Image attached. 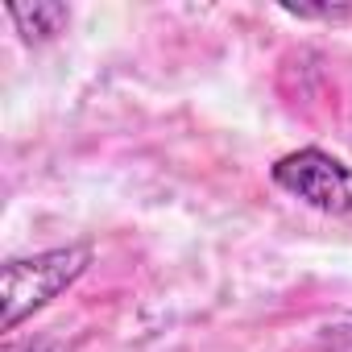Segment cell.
<instances>
[{
  "mask_svg": "<svg viewBox=\"0 0 352 352\" xmlns=\"http://www.w3.org/2000/svg\"><path fill=\"white\" fill-rule=\"evenodd\" d=\"M5 352H58V348L46 344V340H9Z\"/></svg>",
  "mask_w": 352,
  "mask_h": 352,
  "instance_id": "8992f818",
  "label": "cell"
},
{
  "mask_svg": "<svg viewBox=\"0 0 352 352\" xmlns=\"http://www.w3.org/2000/svg\"><path fill=\"white\" fill-rule=\"evenodd\" d=\"M270 179L274 187H282L286 195L323 216H352V166L319 145L278 157L270 166Z\"/></svg>",
  "mask_w": 352,
  "mask_h": 352,
  "instance_id": "7a4b0ae2",
  "label": "cell"
},
{
  "mask_svg": "<svg viewBox=\"0 0 352 352\" xmlns=\"http://www.w3.org/2000/svg\"><path fill=\"white\" fill-rule=\"evenodd\" d=\"M282 13H290V17H302V21H344V17H352V9L348 5H340V9H331V5H323V9H311V5H282Z\"/></svg>",
  "mask_w": 352,
  "mask_h": 352,
  "instance_id": "5b68a950",
  "label": "cell"
},
{
  "mask_svg": "<svg viewBox=\"0 0 352 352\" xmlns=\"http://www.w3.org/2000/svg\"><path fill=\"white\" fill-rule=\"evenodd\" d=\"M17 34L25 42H50L54 34H63V25L71 21L67 5H54V0H34V5H13L9 9Z\"/></svg>",
  "mask_w": 352,
  "mask_h": 352,
  "instance_id": "3957f363",
  "label": "cell"
},
{
  "mask_svg": "<svg viewBox=\"0 0 352 352\" xmlns=\"http://www.w3.org/2000/svg\"><path fill=\"white\" fill-rule=\"evenodd\" d=\"M91 257H96L91 245H63V249L5 261V274H0V327L17 331L30 315L50 307L63 290H71L87 274Z\"/></svg>",
  "mask_w": 352,
  "mask_h": 352,
  "instance_id": "6da1fadb",
  "label": "cell"
},
{
  "mask_svg": "<svg viewBox=\"0 0 352 352\" xmlns=\"http://www.w3.org/2000/svg\"><path fill=\"white\" fill-rule=\"evenodd\" d=\"M319 348H323V352H352V319L323 327V331H319Z\"/></svg>",
  "mask_w": 352,
  "mask_h": 352,
  "instance_id": "277c9868",
  "label": "cell"
}]
</instances>
